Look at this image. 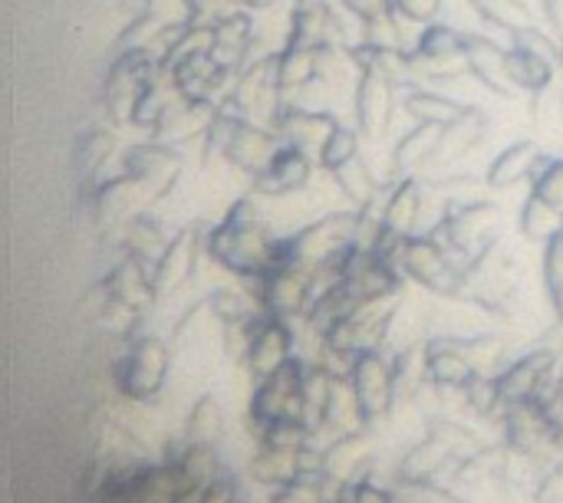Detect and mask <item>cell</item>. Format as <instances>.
<instances>
[{"label": "cell", "instance_id": "cell-1", "mask_svg": "<svg viewBox=\"0 0 563 503\" xmlns=\"http://www.w3.org/2000/svg\"><path fill=\"white\" fill-rule=\"evenodd\" d=\"M280 237L271 234L267 217L257 204V194L238 198L228 214L208 231L205 250L238 280H257L274 270Z\"/></svg>", "mask_w": 563, "mask_h": 503}, {"label": "cell", "instance_id": "cell-2", "mask_svg": "<svg viewBox=\"0 0 563 503\" xmlns=\"http://www.w3.org/2000/svg\"><path fill=\"white\" fill-rule=\"evenodd\" d=\"M498 217L501 211L488 198L449 201V211L426 234H432L468 270V264H475L492 244H498Z\"/></svg>", "mask_w": 563, "mask_h": 503}, {"label": "cell", "instance_id": "cell-3", "mask_svg": "<svg viewBox=\"0 0 563 503\" xmlns=\"http://www.w3.org/2000/svg\"><path fill=\"white\" fill-rule=\"evenodd\" d=\"M172 372V349L155 333H139L129 339L125 356L115 366V385L132 405H148L162 395Z\"/></svg>", "mask_w": 563, "mask_h": 503}, {"label": "cell", "instance_id": "cell-4", "mask_svg": "<svg viewBox=\"0 0 563 503\" xmlns=\"http://www.w3.org/2000/svg\"><path fill=\"white\" fill-rule=\"evenodd\" d=\"M162 72H165V66H162V56L155 49H148V46H142V49H119V56L112 59V66L106 72V86H102L106 112L115 122H129L135 99Z\"/></svg>", "mask_w": 563, "mask_h": 503}, {"label": "cell", "instance_id": "cell-5", "mask_svg": "<svg viewBox=\"0 0 563 503\" xmlns=\"http://www.w3.org/2000/svg\"><path fill=\"white\" fill-rule=\"evenodd\" d=\"M402 273L429 290L432 297H462L465 293V267L432 237L416 234L402 247Z\"/></svg>", "mask_w": 563, "mask_h": 503}, {"label": "cell", "instance_id": "cell-6", "mask_svg": "<svg viewBox=\"0 0 563 503\" xmlns=\"http://www.w3.org/2000/svg\"><path fill=\"white\" fill-rule=\"evenodd\" d=\"M412 76L442 82L459 79L468 72V53H465V33L449 23H429L419 30V40L409 49Z\"/></svg>", "mask_w": 563, "mask_h": 503}, {"label": "cell", "instance_id": "cell-7", "mask_svg": "<svg viewBox=\"0 0 563 503\" xmlns=\"http://www.w3.org/2000/svg\"><path fill=\"white\" fill-rule=\"evenodd\" d=\"M247 422L251 425H271V422H303V359L297 356L287 369L254 385L247 402Z\"/></svg>", "mask_w": 563, "mask_h": 503}, {"label": "cell", "instance_id": "cell-8", "mask_svg": "<svg viewBox=\"0 0 563 503\" xmlns=\"http://www.w3.org/2000/svg\"><path fill=\"white\" fill-rule=\"evenodd\" d=\"M396 96H399V82L389 72H383L376 66L360 69L353 105H356V128L363 138H369V142L386 138V132L393 125V112H396Z\"/></svg>", "mask_w": 563, "mask_h": 503}, {"label": "cell", "instance_id": "cell-9", "mask_svg": "<svg viewBox=\"0 0 563 503\" xmlns=\"http://www.w3.org/2000/svg\"><path fill=\"white\" fill-rule=\"evenodd\" d=\"M290 323L294 320H280V316H267V313L261 316V323L251 336L247 359H244V369L254 385L277 376L280 369H287L297 359V329Z\"/></svg>", "mask_w": 563, "mask_h": 503}, {"label": "cell", "instance_id": "cell-10", "mask_svg": "<svg viewBox=\"0 0 563 503\" xmlns=\"http://www.w3.org/2000/svg\"><path fill=\"white\" fill-rule=\"evenodd\" d=\"M122 171H129L135 181H142V188L152 198H165L178 175H181V155L175 145L168 142H135L122 152Z\"/></svg>", "mask_w": 563, "mask_h": 503}, {"label": "cell", "instance_id": "cell-11", "mask_svg": "<svg viewBox=\"0 0 563 503\" xmlns=\"http://www.w3.org/2000/svg\"><path fill=\"white\" fill-rule=\"evenodd\" d=\"M353 392L360 399V409L373 428H379L396 412V392H393V359L383 353H366L356 359L350 372Z\"/></svg>", "mask_w": 563, "mask_h": 503}, {"label": "cell", "instance_id": "cell-12", "mask_svg": "<svg viewBox=\"0 0 563 503\" xmlns=\"http://www.w3.org/2000/svg\"><path fill=\"white\" fill-rule=\"evenodd\" d=\"M280 145L284 142H280V135L271 125H261L254 119H238L231 135H228V145H224L221 158L228 165H234L238 171H244L247 178H254V175H261L274 161Z\"/></svg>", "mask_w": 563, "mask_h": 503}, {"label": "cell", "instance_id": "cell-13", "mask_svg": "<svg viewBox=\"0 0 563 503\" xmlns=\"http://www.w3.org/2000/svg\"><path fill=\"white\" fill-rule=\"evenodd\" d=\"M310 152L294 148V145H280V152L274 155V161L251 178V194L264 198V201H277V198H290L297 191L307 188L310 181Z\"/></svg>", "mask_w": 563, "mask_h": 503}, {"label": "cell", "instance_id": "cell-14", "mask_svg": "<svg viewBox=\"0 0 563 503\" xmlns=\"http://www.w3.org/2000/svg\"><path fill=\"white\" fill-rule=\"evenodd\" d=\"M422 217H426V185L416 175H402L396 185L386 188L383 198V227L402 241L426 234L422 231Z\"/></svg>", "mask_w": 563, "mask_h": 503}, {"label": "cell", "instance_id": "cell-15", "mask_svg": "<svg viewBox=\"0 0 563 503\" xmlns=\"http://www.w3.org/2000/svg\"><path fill=\"white\" fill-rule=\"evenodd\" d=\"M340 125V119H333L330 112H317V109H303L294 102H284V109L274 119V132L280 135L284 145L303 148V152H317L327 145L330 132Z\"/></svg>", "mask_w": 563, "mask_h": 503}, {"label": "cell", "instance_id": "cell-16", "mask_svg": "<svg viewBox=\"0 0 563 503\" xmlns=\"http://www.w3.org/2000/svg\"><path fill=\"white\" fill-rule=\"evenodd\" d=\"M201 247H205V241H201L198 227H185V231H178V234L172 237L165 257H162L158 267L152 270V277H155V293H158V297L178 293V290L195 277Z\"/></svg>", "mask_w": 563, "mask_h": 503}, {"label": "cell", "instance_id": "cell-17", "mask_svg": "<svg viewBox=\"0 0 563 503\" xmlns=\"http://www.w3.org/2000/svg\"><path fill=\"white\" fill-rule=\"evenodd\" d=\"M465 53H468V72L495 96H518V86L508 72V49H501L492 36L465 33Z\"/></svg>", "mask_w": 563, "mask_h": 503}, {"label": "cell", "instance_id": "cell-18", "mask_svg": "<svg viewBox=\"0 0 563 503\" xmlns=\"http://www.w3.org/2000/svg\"><path fill=\"white\" fill-rule=\"evenodd\" d=\"M544 148H541V142H534V138H521V142H511L508 148H501L495 158H492V165H488V171H485V185L492 188V191H508V188H518V185H525V181H531L534 175H538V168L544 165Z\"/></svg>", "mask_w": 563, "mask_h": 503}, {"label": "cell", "instance_id": "cell-19", "mask_svg": "<svg viewBox=\"0 0 563 503\" xmlns=\"http://www.w3.org/2000/svg\"><path fill=\"white\" fill-rule=\"evenodd\" d=\"M426 389H432V376H429V339H412V343L399 346L396 356H393L396 409L416 405Z\"/></svg>", "mask_w": 563, "mask_h": 503}, {"label": "cell", "instance_id": "cell-20", "mask_svg": "<svg viewBox=\"0 0 563 503\" xmlns=\"http://www.w3.org/2000/svg\"><path fill=\"white\" fill-rule=\"evenodd\" d=\"M218 115V102L214 99H175L172 109L165 112V119L155 128L158 142L178 145V142H191V138H205V132L211 128Z\"/></svg>", "mask_w": 563, "mask_h": 503}, {"label": "cell", "instance_id": "cell-21", "mask_svg": "<svg viewBox=\"0 0 563 503\" xmlns=\"http://www.w3.org/2000/svg\"><path fill=\"white\" fill-rule=\"evenodd\" d=\"M327 43H336V16L327 0H294L290 10V30L284 46L300 49H320Z\"/></svg>", "mask_w": 563, "mask_h": 503}, {"label": "cell", "instance_id": "cell-22", "mask_svg": "<svg viewBox=\"0 0 563 503\" xmlns=\"http://www.w3.org/2000/svg\"><path fill=\"white\" fill-rule=\"evenodd\" d=\"M102 290H106L109 297H115V300L135 306L139 313H145V310L158 300L152 267L142 264V260H135V257H129V254H122V260L106 273Z\"/></svg>", "mask_w": 563, "mask_h": 503}, {"label": "cell", "instance_id": "cell-23", "mask_svg": "<svg viewBox=\"0 0 563 503\" xmlns=\"http://www.w3.org/2000/svg\"><path fill=\"white\" fill-rule=\"evenodd\" d=\"M214 46H211V56L231 72L238 76L247 63H251V46H254V36H251V16L247 10H238L224 20H218L214 26Z\"/></svg>", "mask_w": 563, "mask_h": 503}, {"label": "cell", "instance_id": "cell-24", "mask_svg": "<svg viewBox=\"0 0 563 503\" xmlns=\"http://www.w3.org/2000/svg\"><path fill=\"white\" fill-rule=\"evenodd\" d=\"M172 237H165V227L158 224L155 214L148 211H135L122 221V250L142 264H148L152 270L158 267V260L165 257Z\"/></svg>", "mask_w": 563, "mask_h": 503}, {"label": "cell", "instance_id": "cell-25", "mask_svg": "<svg viewBox=\"0 0 563 503\" xmlns=\"http://www.w3.org/2000/svg\"><path fill=\"white\" fill-rule=\"evenodd\" d=\"M485 132H488L485 112L475 109V105H468L455 122H449L442 128V142H439V152H435V165H455V161L468 158L482 145Z\"/></svg>", "mask_w": 563, "mask_h": 503}, {"label": "cell", "instance_id": "cell-26", "mask_svg": "<svg viewBox=\"0 0 563 503\" xmlns=\"http://www.w3.org/2000/svg\"><path fill=\"white\" fill-rule=\"evenodd\" d=\"M442 128L445 125H429V122H416L393 148V171L402 175H416V168L435 161L439 142H442Z\"/></svg>", "mask_w": 563, "mask_h": 503}, {"label": "cell", "instance_id": "cell-27", "mask_svg": "<svg viewBox=\"0 0 563 503\" xmlns=\"http://www.w3.org/2000/svg\"><path fill=\"white\" fill-rule=\"evenodd\" d=\"M247 478L257 488L280 491L300 478V451H280V448H254L247 461Z\"/></svg>", "mask_w": 563, "mask_h": 503}, {"label": "cell", "instance_id": "cell-28", "mask_svg": "<svg viewBox=\"0 0 563 503\" xmlns=\"http://www.w3.org/2000/svg\"><path fill=\"white\" fill-rule=\"evenodd\" d=\"M188 445H218L228 435V415L221 409V402L214 395H198L195 405L188 409L185 428H181Z\"/></svg>", "mask_w": 563, "mask_h": 503}, {"label": "cell", "instance_id": "cell-29", "mask_svg": "<svg viewBox=\"0 0 563 503\" xmlns=\"http://www.w3.org/2000/svg\"><path fill=\"white\" fill-rule=\"evenodd\" d=\"M330 178L336 181L340 194H343V198L350 201V208H356V211L376 204V201L383 198V191H386V188L376 181V175L369 171V165H366L363 158H353V161L340 165L336 171H330Z\"/></svg>", "mask_w": 563, "mask_h": 503}, {"label": "cell", "instance_id": "cell-30", "mask_svg": "<svg viewBox=\"0 0 563 503\" xmlns=\"http://www.w3.org/2000/svg\"><path fill=\"white\" fill-rule=\"evenodd\" d=\"M468 105L452 99V96H442V92H432V89H409L402 96V112L412 119V122H429V125H449L455 122Z\"/></svg>", "mask_w": 563, "mask_h": 503}, {"label": "cell", "instance_id": "cell-31", "mask_svg": "<svg viewBox=\"0 0 563 503\" xmlns=\"http://www.w3.org/2000/svg\"><path fill=\"white\" fill-rule=\"evenodd\" d=\"M277 79L284 96L307 89L320 79V49H300V46H284L277 53Z\"/></svg>", "mask_w": 563, "mask_h": 503}, {"label": "cell", "instance_id": "cell-32", "mask_svg": "<svg viewBox=\"0 0 563 503\" xmlns=\"http://www.w3.org/2000/svg\"><path fill=\"white\" fill-rule=\"evenodd\" d=\"M472 7V13L478 20H485L488 26L501 30V33H518L525 26H534V10L528 0H465Z\"/></svg>", "mask_w": 563, "mask_h": 503}, {"label": "cell", "instance_id": "cell-33", "mask_svg": "<svg viewBox=\"0 0 563 503\" xmlns=\"http://www.w3.org/2000/svg\"><path fill=\"white\" fill-rule=\"evenodd\" d=\"M508 72L518 86V92H531V96H541L544 89H551L554 76H558V66L528 53V49H518V46H508Z\"/></svg>", "mask_w": 563, "mask_h": 503}, {"label": "cell", "instance_id": "cell-34", "mask_svg": "<svg viewBox=\"0 0 563 503\" xmlns=\"http://www.w3.org/2000/svg\"><path fill=\"white\" fill-rule=\"evenodd\" d=\"M205 306L211 313V320L218 326L224 323H251L257 316H264V310L257 306V300L251 293H241V290H231V287H218L205 297Z\"/></svg>", "mask_w": 563, "mask_h": 503}, {"label": "cell", "instance_id": "cell-35", "mask_svg": "<svg viewBox=\"0 0 563 503\" xmlns=\"http://www.w3.org/2000/svg\"><path fill=\"white\" fill-rule=\"evenodd\" d=\"M521 234L531 244L544 247L548 241H554L558 234H563V211H558L554 204H548L538 194H528V201L521 208Z\"/></svg>", "mask_w": 563, "mask_h": 503}, {"label": "cell", "instance_id": "cell-36", "mask_svg": "<svg viewBox=\"0 0 563 503\" xmlns=\"http://www.w3.org/2000/svg\"><path fill=\"white\" fill-rule=\"evenodd\" d=\"M426 435H432L435 441H442L455 461H468V458H475V455L485 448V441H482L468 425H462V422H455V418H449V415L429 418V422H426Z\"/></svg>", "mask_w": 563, "mask_h": 503}, {"label": "cell", "instance_id": "cell-37", "mask_svg": "<svg viewBox=\"0 0 563 503\" xmlns=\"http://www.w3.org/2000/svg\"><path fill=\"white\" fill-rule=\"evenodd\" d=\"M320 168L323 171H336L340 165L360 158V128H350V125H336L327 138V145L320 148Z\"/></svg>", "mask_w": 563, "mask_h": 503}, {"label": "cell", "instance_id": "cell-38", "mask_svg": "<svg viewBox=\"0 0 563 503\" xmlns=\"http://www.w3.org/2000/svg\"><path fill=\"white\" fill-rule=\"evenodd\" d=\"M112 155V135L102 128H89L79 142H76V171L82 175H99V168H106Z\"/></svg>", "mask_w": 563, "mask_h": 503}, {"label": "cell", "instance_id": "cell-39", "mask_svg": "<svg viewBox=\"0 0 563 503\" xmlns=\"http://www.w3.org/2000/svg\"><path fill=\"white\" fill-rule=\"evenodd\" d=\"M531 194L544 198L548 204L563 211V158H551V155L544 158V165L531 178Z\"/></svg>", "mask_w": 563, "mask_h": 503}, {"label": "cell", "instance_id": "cell-40", "mask_svg": "<svg viewBox=\"0 0 563 503\" xmlns=\"http://www.w3.org/2000/svg\"><path fill=\"white\" fill-rule=\"evenodd\" d=\"M393 3V13L402 20V23H416V26H429L439 20L445 0H389Z\"/></svg>", "mask_w": 563, "mask_h": 503}, {"label": "cell", "instance_id": "cell-41", "mask_svg": "<svg viewBox=\"0 0 563 503\" xmlns=\"http://www.w3.org/2000/svg\"><path fill=\"white\" fill-rule=\"evenodd\" d=\"M541 270H544V287H548V293H551V290H563V234H558L554 241L544 244Z\"/></svg>", "mask_w": 563, "mask_h": 503}, {"label": "cell", "instance_id": "cell-42", "mask_svg": "<svg viewBox=\"0 0 563 503\" xmlns=\"http://www.w3.org/2000/svg\"><path fill=\"white\" fill-rule=\"evenodd\" d=\"M534 503H563V458L544 471V478L534 491Z\"/></svg>", "mask_w": 563, "mask_h": 503}, {"label": "cell", "instance_id": "cell-43", "mask_svg": "<svg viewBox=\"0 0 563 503\" xmlns=\"http://www.w3.org/2000/svg\"><path fill=\"white\" fill-rule=\"evenodd\" d=\"M350 16H356L360 23H369V20H379V16H389L393 13V3L389 0H336Z\"/></svg>", "mask_w": 563, "mask_h": 503}, {"label": "cell", "instance_id": "cell-44", "mask_svg": "<svg viewBox=\"0 0 563 503\" xmlns=\"http://www.w3.org/2000/svg\"><path fill=\"white\" fill-rule=\"evenodd\" d=\"M353 503H399V501H396L393 484H386V481H379V478H366V481H360V484H356V491H353Z\"/></svg>", "mask_w": 563, "mask_h": 503}, {"label": "cell", "instance_id": "cell-45", "mask_svg": "<svg viewBox=\"0 0 563 503\" xmlns=\"http://www.w3.org/2000/svg\"><path fill=\"white\" fill-rule=\"evenodd\" d=\"M544 3V16L551 23V30L563 40V0H541Z\"/></svg>", "mask_w": 563, "mask_h": 503}, {"label": "cell", "instance_id": "cell-46", "mask_svg": "<svg viewBox=\"0 0 563 503\" xmlns=\"http://www.w3.org/2000/svg\"><path fill=\"white\" fill-rule=\"evenodd\" d=\"M548 297H551V306H554V320H558V326L563 329V290H551Z\"/></svg>", "mask_w": 563, "mask_h": 503}, {"label": "cell", "instance_id": "cell-47", "mask_svg": "<svg viewBox=\"0 0 563 503\" xmlns=\"http://www.w3.org/2000/svg\"><path fill=\"white\" fill-rule=\"evenodd\" d=\"M241 10H264V7H271L274 0H234Z\"/></svg>", "mask_w": 563, "mask_h": 503}, {"label": "cell", "instance_id": "cell-48", "mask_svg": "<svg viewBox=\"0 0 563 503\" xmlns=\"http://www.w3.org/2000/svg\"><path fill=\"white\" fill-rule=\"evenodd\" d=\"M234 503H244V498H241V494H238V498H234Z\"/></svg>", "mask_w": 563, "mask_h": 503}]
</instances>
